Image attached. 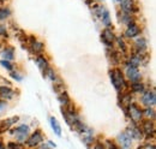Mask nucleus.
I'll return each instance as SVG.
<instances>
[{
  "label": "nucleus",
  "instance_id": "1",
  "mask_svg": "<svg viewBox=\"0 0 156 149\" xmlns=\"http://www.w3.org/2000/svg\"><path fill=\"white\" fill-rule=\"evenodd\" d=\"M109 77H111L113 87L117 89L118 92H122V89L126 87V81L124 78L122 72L119 69H113V70L109 71Z\"/></svg>",
  "mask_w": 156,
  "mask_h": 149
},
{
  "label": "nucleus",
  "instance_id": "2",
  "mask_svg": "<svg viewBox=\"0 0 156 149\" xmlns=\"http://www.w3.org/2000/svg\"><path fill=\"white\" fill-rule=\"evenodd\" d=\"M11 135L15 137V142H18V143H24L27 141V138L29 137L30 135V128L28 125H18L16 126L13 130L11 131Z\"/></svg>",
  "mask_w": 156,
  "mask_h": 149
},
{
  "label": "nucleus",
  "instance_id": "3",
  "mask_svg": "<svg viewBox=\"0 0 156 149\" xmlns=\"http://www.w3.org/2000/svg\"><path fill=\"white\" fill-rule=\"evenodd\" d=\"M126 111H127V115L130 117L132 124H139L143 120V111L136 104H130Z\"/></svg>",
  "mask_w": 156,
  "mask_h": 149
},
{
  "label": "nucleus",
  "instance_id": "4",
  "mask_svg": "<svg viewBox=\"0 0 156 149\" xmlns=\"http://www.w3.org/2000/svg\"><path fill=\"white\" fill-rule=\"evenodd\" d=\"M139 128L144 138H153L155 136V125L153 120H142L139 123Z\"/></svg>",
  "mask_w": 156,
  "mask_h": 149
},
{
  "label": "nucleus",
  "instance_id": "5",
  "mask_svg": "<svg viewBox=\"0 0 156 149\" xmlns=\"http://www.w3.org/2000/svg\"><path fill=\"white\" fill-rule=\"evenodd\" d=\"M43 135L41 130H36L34 133L29 135V137L27 138V141L24 142L27 144L28 148H36L37 146H40L41 143H43Z\"/></svg>",
  "mask_w": 156,
  "mask_h": 149
},
{
  "label": "nucleus",
  "instance_id": "6",
  "mask_svg": "<svg viewBox=\"0 0 156 149\" xmlns=\"http://www.w3.org/2000/svg\"><path fill=\"white\" fill-rule=\"evenodd\" d=\"M117 144L118 147L121 149H131V147H132V138L130 137V135L126 131H124V132L118 135Z\"/></svg>",
  "mask_w": 156,
  "mask_h": 149
},
{
  "label": "nucleus",
  "instance_id": "7",
  "mask_svg": "<svg viewBox=\"0 0 156 149\" xmlns=\"http://www.w3.org/2000/svg\"><path fill=\"white\" fill-rule=\"evenodd\" d=\"M79 135H80L82 142H83L87 147L93 146V143L95 142V140H94V130H91V129L88 128V126H85L83 130L80 131Z\"/></svg>",
  "mask_w": 156,
  "mask_h": 149
},
{
  "label": "nucleus",
  "instance_id": "8",
  "mask_svg": "<svg viewBox=\"0 0 156 149\" xmlns=\"http://www.w3.org/2000/svg\"><path fill=\"white\" fill-rule=\"evenodd\" d=\"M142 104L145 107H153L156 102V95L154 90H148V92H143L142 97H140Z\"/></svg>",
  "mask_w": 156,
  "mask_h": 149
},
{
  "label": "nucleus",
  "instance_id": "9",
  "mask_svg": "<svg viewBox=\"0 0 156 149\" xmlns=\"http://www.w3.org/2000/svg\"><path fill=\"white\" fill-rule=\"evenodd\" d=\"M125 74H126V77L129 78V81H131V82H138V81H140V78H142V74L139 72L138 67L131 66V65H129V64L126 65Z\"/></svg>",
  "mask_w": 156,
  "mask_h": 149
},
{
  "label": "nucleus",
  "instance_id": "10",
  "mask_svg": "<svg viewBox=\"0 0 156 149\" xmlns=\"http://www.w3.org/2000/svg\"><path fill=\"white\" fill-rule=\"evenodd\" d=\"M101 40H102V42H103L106 46L112 47L113 43H114V41H115V35H114V33H113L109 28H106V29H103V31L101 33Z\"/></svg>",
  "mask_w": 156,
  "mask_h": 149
},
{
  "label": "nucleus",
  "instance_id": "11",
  "mask_svg": "<svg viewBox=\"0 0 156 149\" xmlns=\"http://www.w3.org/2000/svg\"><path fill=\"white\" fill-rule=\"evenodd\" d=\"M126 132L130 135V137L132 140H136V141H142L144 137H143V133L142 130L139 128V124H131V126L127 128Z\"/></svg>",
  "mask_w": 156,
  "mask_h": 149
},
{
  "label": "nucleus",
  "instance_id": "12",
  "mask_svg": "<svg viewBox=\"0 0 156 149\" xmlns=\"http://www.w3.org/2000/svg\"><path fill=\"white\" fill-rule=\"evenodd\" d=\"M139 34H140V29H139V27L137 24H135V23L127 25V29L125 30V36L130 37V38L131 37H137Z\"/></svg>",
  "mask_w": 156,
  "mask_h": 149
},
{
  "label": "nucleus",
  "instance_id": "13",
  "mask_svg": "<svg viewBox=\"0 0 156 149\" xmlns=\"http://www.w3.org/2000/svg\"><path fill=\"white\" fill-rule=\"evenodd\" d=\"M17 120H18V117H13V118H9V119H5V120L0 122V130H9L15 124V122H17Z\"/></svg>",
  "mask_w": 156,
  "mask_h": 149
},
{
  "label": "nucleus",
  "instance_id": "14",
  "mask_svg": "<svg viewBox=\"0 0 156 149\" xmlns=\"http://www.w3.org/2000/svg\"><path fill=\"white\" fill-rule=\"evenodd\" d=\"M15 96V93L12 89L6 87H0V99L1 100H10Z\"/></svg>",
  "mask_w": 156,
  "mask_h": 149
},
{
  "label": "nucleus",
  "instance_id": "15",
  "mask_svg": "<svg viewBox=\"0 0 156 149\" xmlns=\"http://www.w3.org/2000/svg\"><path fill=\"white\" fill-rule=\"evenodd\" d=\"M135 45H136V49L138 54L143 53L145 51V48H147V41H145L144 37H138L136 40V43Z\"/></svg>",
  "mask_w": 156,
  "mask_h": 149
},
{
  "label": "nucleus",
  "instance_id": "16",
  "mask_svg": "<svg viewBox=\"0 0 156 149\" xmlns=\"http://www.w3.org/2000/svg\"><path fill=\"white\" fill-rule=\"evenodd\" d=\"M130 89H131L132 93L142 94L144 92V84H143L140 81H138V82H132L131 85H130Z\"/></svg>",
  "mask_w": 156,
  "mask_h": 149
},
{
  "label": "nucleus",
  "instance_id": "17",
  "mask_svg": "<svg viewBox=\"0 0 156 149\" xmlns=\"http://www.w3.org/2000/svg\"><path fill=\"white\" fill-rule=\"evenodd\" d=\"M49 123H51V128H52V130L54 131V133L60 137V136H61V126H60L59 122L54 117H52V118L49 119Z\"/></svg>",
  "mask_w": 156,
  "mask_h": 149
},
{
  "label": "nucleus",
  "instance_id": "18",
  "mask_svg": "<svg viewBox=\"0 0 156 149\" xmlns=\"http://www.w3.org/2000/svg\"><path fill=\"white\" fill-rule=\"evenodd\" d=\"M100 18H101V22L106 25V28H111V17H109V12L103 7V10H102V12H101V16H100Z\"/></svg>",
  "mask_w": 156,
  "mask_h": 149
},
{
  "label": "nucleus",
  "instance_id": "19",
  "mask_svg": "<svg viewBox=\"0 0 156 149\" xmlns=\"http://www.w3.org/2000/svg\"><path fill=\"white\" fill-rule=\"evenodd\" d=\"M120 5L124 12L130 13L133 9V0H120Z\"/></svg>",
  "mask_w": 156,
  "mask_h": 149
},
{
  "label": "nucleus",
  "instance_id": "20",
  "mask_svg": "<svg viewBox=\"0 0 156 149\" xmlns=\"http://www.w3.org/2000/svg\"><path fill=\"white\" fill-rule=\"evenodd\" d=\"M36 64H37V66H39V69L42 71V72H44L49 66H48V61H47V59H44V56H39L36 58Z\"/></svg>",
  "mask_w": 156,
  "mask_h": 149
},
{
  "label": "nucleus",
  "instance_id": "21",
  "mask_svg": "<svg viewBox=\"0 0 156 149\" xmlns=\"http://www.w3.org/2000/svg\"><path fill=\"white\" fill-rule=\"evenodd\" d=\"M1 56H4V60H12L15 58V49L13 47H6L2 52H1Z\"/></svg>",
  "mask_w": 156,
  "mask_h": 149
},
{
  "label": "nucleus",
  "instance_id": "22",
  "mask_svg": "<svg viewBox=\"0 0 156 149\" xmlns=\"http://www.w3.org/2000/svg\"><path fill=\"white\" fill-rule=\"evenodd\" d=\"M30 49L33 53H41L43 51V43L37 42L36 40H33V42L30 43Z\"/></svg>",
  "mask_w": 156,
  "mask_h": 149
},
{
  "label": "nucleus",
  "instance_id": "23",
  "mask_svg": "<svg viewBox=\"0 0 156 149\" xmlns=\"http://www.w3.org/2000/svg\"><path fill=\"white\" fill-rule=\"evenodd\" d=\"M143 117H145L148 120H154L155 119V111L153 107H145V111L143 112Z\"/></svg>",
  "mask_w": 156,
  "mask_h": 149
},
{
  "label": "nucleus",
  "instance_id": "24",
  "mask_svg": "<svg viewBox=\"0 0 156 149\" xmlns=\"http://www.w3.org/2000/svg\"><path fill=\"white\" fill-rule=\"evenodd\" d=\"M58 100L66 107V106H69L70 105V97H69V95H67V93H65V92H62V93H60V95L58 96Z\"/></svg>",
  "mask_w": 156,
  "mask_h": 149
},
{
  "label": "nucleus",
  "instance_id": "25",
  "mask_svg": "<svg viewBox=\"0 0 156 149\" xmlns=\"http://www.w3.org/2000/svg\"><path fill=\"white\" fill-rule=\"evenodd\" d=\"M102 144H103V148L105 149H119L117 142H114L112 140H106Z\"/></svg>",
  "mask_w": 156,
  "mask_h": 149
},
{
  "label": "nucleus",
  "instance_id": "26",
  "mask_svg": "<svg viewBox=\"0 0 156 149\" xmlns=\"http://www.w3.org/2000/svg\"><path fill=\"white\" fill-rule=\"evenodd\" d=\"M132 20H133L132 16H131L130 13H126V12H125V15H124V16H122V18H121V22H122L124 24H126V25L132 24Z\"/></svg>",
  "mask_w": 156,
  "mask_h": 149
},
{
  "label": "nucleus",
  "instance_id": "27",
  "mask_svg": "<svg viewBox=\"0 0 156 149\" xmlns=\"http://www.w3.org/2000/svg\"><path fill=\"white\" fill-rule=\"evenodd\" d=\"M7 149H25L23 147L22 143H18V142H10L7 143Z\"/></svg>",
  "mask_w": 156,
  "mask_h": 149
},
{
  "label": "nucleus",
  "instance_id": "28",
  "mask_svg": "<svg viewBox=\"0 0 156 149\" xmlns=\"http://www.w3.org/2000/svg\"><path fill=\"white\" fill-rule=\"evenodd\" d=\"M115 41H117V43H118V47H119L122 52H126V45H125L124 40H122L121 37H115Z\"/></svg>",
  "mask_w": 156,
  "mask_h": 149
},
{
  "label": "nucleus",
  "instance_id": "29",
  "mask_svg": "<svg viewBox=\"0 0 156 149\" xmlns=\"http://www.w3.org/2000/svg\"><path fill=\"white\" fill-rule=\"evenodd\" d=\"M11 11L9 9H0V19H5L10 16Z\"/></svg>",
  "mask_w": 156,
  "mask_h": 149
},
{
  "label": "nucleus",
  "instance_id": "30",
  "mask_svg": "<svg viewBox=\"0 0 156 149\" xmlns=\"http://www.w3.org/2000/svg\"><path fill=\"white\" fill-rule=\"evenodd\" d=\"M0 64H1V66H2V67H5L6 70H12V69H13V65H12L9 60H1V61H0Z\"/></svg>",
  "mask_w": 156,
  "mask_h": 149
},
{
  "label": "nucleus",
  "instance_id": "31",
  "mask_svg": "<svg viewBox=\"0 0 156 149\" xmlns=\"http://www.w3.org/2000/svg\"><path fill=\"white\" fill-rule=\"evenodd\" d=\"M137 149H156V148L154 143H144V144H140Z\"/></svg>",
  "mask_w": 156,
  "mask_h": 149
},
{
  "label": "nucleus",
  "instance_id": "32",
  "mask_svg": "<svg viewBox=\"0 0 156 149\" xmlns=\"http://www.w3.org/2000/svg\"><path fill=\"white\" fill-rule=\"evenodd\" d=\"M91 149H105V148H103V144L101 142H94Z\"/></svg>",
  "mask_w": 156,
  "mask_h": 149
},
{
  "label": "nucleus",
  "instance_id": "33",
  "mask_svg": "<svg viewBox=\"0 0 156 149\" xmlns=\"http://www.w3.org/2000/svg\"><path fill=\"white\" fill-rule=\"evenodd\" d=\"M36 149H52V147L49 144H47V143H41L40 146L36 147Z\"/></svg>",
  "mask_w": 156,
  "mask_h": 149
},
{
  "label": "nucleus",
  "instance_id": "34",
  "mask_svg": "<svg viewBox=\"0 0 156 149\" xmlns=\"http://www.w3.org/2000/svg\"><path fill=\"white\" fill-rule=\"evenodd\" d=\"M11 76H12L15 79H17V81H22V78H23L22 76H20V74H18V72H12V74H11Z\"/></svg>",
  "mask_w": 156,
  "mask_h": 149
},
{
  "label": "nucleus",
  "instance_id": "35",
  "mask_svg": "<svg viewBox=\"0 0 156 149\" xmlns=\"http://www.w3.org/2000/svg\"><path fill=\"white\" fill-rule=\"evenodd\" d=\"M0 149H5V146H4V143L0 141Z\"/></svg>",
  "mask_w": 156,
  "mask_h": 149
},
{
  "label": "nucleus",
  "instance_id": "36",
  "mask_svg": "<svg viewBox=\"0 0 156 149\" xmlns=\"http://www.w3.org/2000/svg\"><path fill=\"white\" fill-rule=\"evenodd\" d=\"M117 1H120V0H117Z\"/></svg>",
  "mask_w": 156,
  "mask_h": 149
}]
</instances>
